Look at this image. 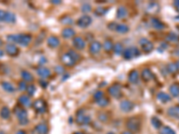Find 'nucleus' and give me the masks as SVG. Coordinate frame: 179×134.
<instances>
[{"instance_id": "50", "label": "nucleus", "mask_w": 179, "mask_h": 134, "mask_svg": "<svg viewBox=\"0 0 179 134\" xmlns=\"http://www.w3.org/2000/svg\"><path fill=\"white\" fill-rule=\"evenodd\" d=\"M40 84H41V85H42V87H43V88H46L47 85V81H45V82H43V80H40Z\"/></svg>"}, {"instance_id": "38", "label": "nucleus", "mask_w": 179, "mask_h": 134, "mask_svg": "<svg viewBox=\"0 0 179 134\" xmlns=\"http://www.w3.org/2000/svg\"><path fill=\"white\" fill-rule=\"evenodd\" d=\"M95 14L96 15H98V16H103V15H105L107 13V8H105V7H97L96 9H95Z\"/></svg>"}, {"instance_id": "45", "label": "nucleus", "mask_w": 179, "mask_h": 134, "mask_svg": "<svg viewBox=\"0 0 179 134\" xmlns=\"http://www.w3.org/2000/svg\"><path fill=\"white\" fill-rule=\"evenodd\" d=\"M82 11L84 12V13L91 12V11H92V7H91L89 4H84V5H82Z\"/></svg>"}, {"instance_id": "29", "label": "nucleus", "mask_w": 179, "mask_h": 134, "mask_svg": "<svg viewBox=\"0 0 179 134\" xmlns=\"http://www.w3.org/2000/svg\"><path fill=\"white\" fill-rule=\"evenodd\" d=\"M169 91L173 97H179V83H173L169 88Z\"/></svg>"}, {"instance_id": "22", "label": "nucleus", "mask_w": 179, "mask_h": 134, "mask_svg": "<svg viewBox=\"0 0 179 134\" xmlns=\"http://www.w3.org/2000/svg\"><path fill=\"white\" fill-rule=\"evenodd\" d=\"M128 80L133 84L138 83V81H139V73L136 70H133L128 75Z\"/></svg>"}, {"instance_id": "41", "label": "nucleus", "mask_w": 179, "mask_h": 134, "mask_svg": "<svg viewBox=\"0 0 179 134\" xmlns=\"http://www.w3.org/2000/svg\"><path fill=\"white\" fill-rule=\"evenodd\" d=\"M60 21H61V22H62L63 24L72 25L73 23V20L71 18V17H69V16H64Z\"/></svg>"}, {"instance_id": "1", "label": "nucleus", "mask_w": 179, "mask_h": 134, "mask_svg": "<svg viewBox=\"0 0 179 134\" xmlns=\"http://www.w3.org/2000/svg\"><path fill=\"white\" fill-rule=\"evenodd\" d=\"M7 40L12 44L14 42L22 47H27L32 41V36L29 34H12L7 36Z\"/></svg>"}, {"instance_id": "52", "label": "nucleus", "mask_w": 179, "mask_h": 134, "mask_svg": "<svg viewBox=\"0 0 179 134\" xmlns=\"http://www.w3.org/2000/svg\"><path fill=\"white\" fill-rule=\"evenodd\" d=\"M121 134H133V133H132V132H129V131H126V132H123Z\"/></svg>"}, {"instance_id": "16", "label": "nucleus", "mask_w": 179, "mask_h": 134, "mask_svg": "<svg viewBox=\"0 0 179 134\" xmlns=\"http://www.w3.org/2000/svg\"><path fill=\"white\" fill-rule=\"evenodd\" d=\"M151 23H152V25L154 29L159 30V31L164 30V28H165V24L159 19L156 18V17H153V18L151 19Z\"/></svg>"}, {"instance_id": "8", "label": "nucleus", "mask_w": 179, "mask_h": 134, "mask_svg": "<svg viewBox=\"0 0 179 134\" xmlns=\"http://www.w3.org/2000/svg\"><path fill=\"white\" fill-rule=\"evenodd\" d=\"M91 121H92L91 116L88 114H83L82 111L79 112L76 115V122L80 125H88L91 122Z\"/></svg>"}, {"instance_id": "21", "label": "nucleus", "mask_w": 179, "mask_h": 134, "mask_svg": "<svg viewBox=\"0 0 179 134\" xmlns=\"http://www.w3.org/2000/svg\"><path fill=\"white\" fill-rule=\"evenodd\" d=\"M35 132L38 134H47L48 132V127L46 123H39L35 127Z\"/></svg>"}, {"instance_id": "14", "label": "nucleus", "mask_w": 179, "mask_h": 134, "mask_svg": "<svg viewBox=\"0 0 179 134\" xmlns=\"http://www.w3.org/2000/svg\"><path fill=\"white\" fill-rule=\"evenodd\" d=\"M73 47H75V48H77V49H79V50L83 49L85 47V46H86V43H85L84 40L82 38H81V37H75L73 39Z\"/></svg>"}, {"instance_id": "54", "label": "nucleus", "mask_w": 179, "mask_h": 134, "mask_svg": "<svg viewBox=\"0 0 179 134\" xmlns=\"http://www.w3.org/2000/svg\"><path fill=\"white\" fill-rule=\"evenodd\" d=\"M74 134H85L84 132H75Z\"/></svg>"}, {"instance_id": "9", "label": "nucleus", "mask_w": 179, "mask_h": 134, "mask_svg": "<svg viewBox=\"0 0 179 134\" xmlns=\"http://www.w3.org/2000/svg\"><path fill=\"white\" fill-rule=\"evenodd\" d=\"M92 22V19L89 15H82L77 20V25L81 28H87L89 27Z\"/></svg>"}, {"instance_id": "42", "label": "nucleus", "mask_w": 179, "mask_h": 134, "mask_svg": "<svg viewBox=\"0 0 179 134\" xmlns=\"http://www.w3.org/2000/svg\"><path fill=\"white\" fill-rule=\"evenodd\" d=\"M102 98H104V93H103V91H101V90L96 91V92L94 93V95H93V98L95 99V101L100 100Z\"/></svg>"}, {"instance_id": "55", "label": "nucleus", "mask_w": 179, "mask_h": 134, "mask_svg": "<svg viewBox=\"0 0 179 134\" xmlns=\"http://www.w3.org/2000/svg\"><path fill=\"white\" fill-rule=\"evenodd\" d=\"M2 44H3V42H2V40H0V47L2 46Z\"/></svg>"}, {"instance_id": "20", "label": "nucleus", "mask_w": 179, "mask_h": 134, "mask_svg": "<svg viewBox=\"0 0 179 134\" xmlns=\"http://www.w3.org/2000/svg\"><path fill=\"white\" fill-rule=\"evenodd\" d=\"M37 74L41 78H48L51 75V72L49 69H47L46 67H39L37 69Z\"/></svg>"}, {"instance_id": "30", "label": "nucleus", "mask_w": 179, "mask_h": 134, "mask_svg": "<svg viewBox=\"0 0 179 134\" xmlns=\"http://www.w3.org/2000/svg\"><path fill=\"white\" fill-rule=\"evenodd\" d=\"M16 21V16L15 14L11 12H7L6 13V16H5V21L7 23H14Z\"/></svg>"}, {"instance_id": "39", "label": "nucleus", "mask_w": 179, "mask_h": 134, "mask_svg": "<svg viewBox=\"0 0 179 134\" xmlns=\"http://www.w3.org/2000/svg\"><path fill=\"white\" fill-rule=\"evenodd\" d=\"M96 103H97V105L98 106H100V107H107V105H108V103H109V101H108V99L107 98H102L101 99H100V100L96 101Z\"/></svg>"}, {"instance_id": "5", "label": "nucleus", "mask_w": 179, "mask_h": 134, "mask_svg": "<svg viewBox=\"0 0 179 134\" xmlns=\"http://www.w3.org/2000/svg\"><path fill=\"white\" fill-rule=\"evenodd\" d=\"M108 29L110 31H117L118 33H127L129 31V27L124 24V23H117V22H111L109 23L108 25Z\"/></svg>"}, {"instance_id": "40", "label": "nucleus", "mask_w": 179, "mask_h": 134, "mask_svg": "<svg viewBox=\"0 0 179 134\" xmlns=\"http://www.w3.org/2000/svg\"><path fill=\"white\" fill-rule=\"evenodd\" d=\"M68 54H69V55H70L73 57V59L75 61L76 63H77V62H79L80 59H81V56H80V55L77 53L76 51H73V50H69V51H68Z\"/></svg>"}, {"instance_id": "17", "label": "nucleus", "mask_w": 179, "mask_h": 134, "mask_svg": "<svg viewBox=\"0 0 179 134\" xmlns=\"http://www.w3.org/2000/svg\"><path fill=\"white\" fill-rule=\"evenodd\" d=\"M101 44L99 41H93L90 46V53L92 55H97L100 52Z\"/></svg>"}, {"instance_id": "47", "label": "nucleus", "mask_w": 179, "mask_h": 134, "mask_svg": "<svg viewBox=\"0 0 179 134\" xmlns=\"http://www.w3.org/2000/svg\"><path fill=\"white\" fill-rule=\"evenodd\" d=\"M6 13H7V11H3V10H0V22H4V21H5Z\"/></svg>"}, {"instance_id": "27", "label": "nucleus", "mask_w": 179, "mask_h": 134, "mask_svg": "<svg viewBox=\"0 0 179 134\" xmlns=\"http://www.w3.org/2000/svg\"><path fill=\"white\" fill-rule=\"evenodd\" d=\"M167 70L169 74H176L179 71V66L177 63H170L167 65Z\"/></svg>"}, {"instance_id": "37", "label": "nucleus", "mask_w": 179, "mask_h": 134, "mask_svg": "<svg viewBox=\"0 0 179 134\" xmlns=\"http://www.w3.org/2000/svg\"><path fill=\"white\" fill-rule=\"evenodd\" d=\"M152 124L155 129H160L162 126V122L159 120L158 117H152Z\"/></svg>"}, {"instance_id": "6", "label": "nucleus", "mask_w": 179, "mask_h": 134, "mask_svg": "<svg viewBox=\"0 0 179 134\" xmlns=\"http://www.w3.org/2000/svg\"><path fill=\"white\" fill-rule=\"evenodd\" d=\"M34 110L39 113V114H44L47 111L46 102L43 99H37L33 102L32 104Z\"/></svg>"}, {"instance_id": "12", "label": "nucleus", "mask_w": 179, "mask_h": 134, "mask_svg": "<svg viewBox=\"0 0 179 134\" xmlns=\"http://www.w3.org/2000/svg\"><path fill=\"white\" fill-rule=\"evenodd\" d=\"M61 61H62V63L66 65V66L68 67H72L75 64H76V62L73 60V57L68 54V52L66 54H64L63 55H62V57H61Z\"/></svg>"}, {"instance_id": "10", "label": "nucleus", "mask_w": 179, "mask_h": 134, "mask_svg": "<svg viewBox=\"0 0 179 134\" xmlns=\"http://www.w3.org/2000/svg\"><path fill=\"white\" fill-rule=\"evenodd\" d=\"M108 93L115 98H120L122 97V90H121L120 85L114 84L111 87L108 88Z\"/></svg>"}, {"instance_id": "43", "label": "nucleus", "mask_w": 179, "mask_h": 134, "mask_svg": "<svg viewBox=\"0 0 179 134\" xmlns=\"http://www.w3.org/2000/svg\"><path fill=\"white\" fill-rule=\"evenodd\" d=\"M167 40H168V41H173V42H175V41H177V40H178V36H177L176 33H174V32H170V33L167 35Z\"/></svg>"}, {"instance_id": "49", "label": "nucleus", "mask_w": 179, "mask_h": 134, "mask_svg": "<svg viewBox=\"0 0 179 134\" xmlns=\"http://www.w3.org/2000/svg\"><path fill=\"white\" fill-rule=\"evenodd\" d=\"M51 3L55 4V5H59V4H61V1L60 0H53V1H51Z\"/></svg>"}, {"instance_id": "15", "label": "nucleus", "mask_w": 179, "mask_h": 134, "mask_svg": "<svg viewBox=\"0 0 179 134\" xmlns=\"http://www.w3.org/2000/svg\"><path fill=\"white\" fill-rule=\"evenodd\" d=\"M141 77H142V80L147 82V81H150L151 80H152L153 78H154V75H153L152 72L150 69L145 68V69H143V70L142 71Z\"/></svg>"}, {"instance_id": "7", "label": "nucleus", "mask_w": 179, "mask_h": 134, "mask_svg": "<svg viewBox=\"0 0 179 134\" xmlns=\"http://www.w3.org/2000/svg\"><path fill=\"white\" fill-rule=\"evenodd\" d=\"M140 46L142 47V49L145 52V53H150L152 52L154 48V46H153L152 42L151 40H149L148 39H145V38H142L139 41Z\"/></svg>"}, {"instance_id": "44", "label": "nucleus", "mask_w": 179, "mask_h": 134, "mask_svg": "<svg viewBox=\"0 0 179 134\" xmlns=\"http://www.w3.org/2000/svg\"><path fill=\"white\" fill-rule=\"evenodd\" d=\"M27 93L29 96H33L34 93L36 92V87L34 85H30L27 87Z\"/></svg>"}, {"instance_id": "33", "label": "nucleus", "mask_w": 179, "mask_h": 134, "mask_svg": "<svg viewBox=\"0 0 179 134\" xmlns=\"http://www.w3.org/2000/svg\"><path fill=\"white\" fill-rule=\"evenodd\" d=\"M10 114H11L10 110H9V108L7 107H2V109L0 110V116L3 119H5V120H7V119H8L10 117Z\"/></svg>"}, {"instance_id": "3", "label": "nucleus", "mask_w": 179, "mask_h": 134, "mask_svg": "<svg viewBox=\"0 0 179 134\" xmlns=\"http://www.w3.org/2000/svg\"><path fill=\"white\" fill-rule=\"evenodd\" d=\"M123 55H124V58L126 60H131L133 58L138 57L139 55H141V52H140L139 48H137V47H127V48H126L124 50Z\"/></svg>"}, {"instance_id": "18", "label": "nucleus", "mask_w": 179, "mask_h": 134, "mask_svg": "<svg viewBox=\"0 0 179 134\" xmlns=\"http://www.w3.org/2000/svg\"><path fill=\"white\" fill-rule=\"evenodd\" d=\"M18 101H19V103L22 107H29L32 106V100L29 98V96H27V95H22V96H20L19 98H18Z\"/></svg>"}, {"instance_id": "48", "label": "nucleus", "mask_w": 179, "mask_h": 134, "mask_svg": "<svg viewBox=\"0 0 179 134\" xmlns=\"http://www.w3.org/2000/svg\"><path fill=\"white\" fill-rule=\"evenodd\" d=\"M174 6L176 7L177 10V12L179 13V0H177V1H175V2H174Z\"/></svg>"}, {"instance_id": "31", "label": "nucleus", "mask_w": 179, "mask_h": 134, "mask_svg": "<svg viewBox=\"0 0 179 134\" xmlns=\"http://www.w3.org/2000/svg\"><path fill=\"white\" fill-rule=\"evenodd\" d=\"M1 85H2V88H3L6 91H7V92H13V91L15 90L14 86H13L12 83H10V82L4 81V82L1 83Z\"/></svg>"}, {"instance_id": "46", "label": "nucleus", "mask_w": 179, "mask_h": 134, "mask_svg": "<svg viewBox=\"0 0 179 134\" xmlns=\"http://www.w3.org/2000/svg\"><path fill=\"white\" fill-rule=\"evenodd\" d=\"M27 87H28V86L26 85V82H25V81L22 80V81H20V82H19V89H20V90H25V89H27Z\"/></svg>"}, {"instance_id": "32", "label": "nucleus", "mask_w": 179, "mask_h": 134, "mask_svg": "<svg viewBox=\"0 0 179 134\" xmlns=\"http://www.w3.org/2000/svg\"><path fill=\"white\" fill-rule=\"evenodd\" d=\"M22 78L23 81H25V82H31V81L33 80L32 74L29 73V72H27V71H22Z\"/></svg>"}, {"instance_id": "24", "label": "nucleus", "mask_w": 179, "mask_h": 134, "mask_svg": "<svg viewBox=\"0 0 179 134\" xmlns=\"http://www.w3.org/2000/svg\"><path fill=\"white\" fill-rule=\"evenodd\" d=\"M59 40H58L57 37H55V36H51V37H49V38L47 39V45H48V47H51V48L57 47L59 46Z\"/></svg>"}, {"instance_id": "23", "label": "nucleus", "mask_w": 179, "mask_h": 134, "mask_svg": "<svg viewBox=\"0 0 179 134\" xmlns=\"http://www.w3.org/2000/svg\"><path fill=\"white\" fill-rule=\"evenodd\" d=\"M157 98H158L161 103H164V104L168 103V102L171 101V97H170L168 94H167L166 92H159V93H158Z\"/></svg>"}, {"instance_id": "11", "label": "nucleus", "mask_w": 179, "mask_h": 134, "mask_svg": "<svg viewBox=\"0 0 179 134\" xmlns=\"http://www.w3.org/2000/svg\"><path fill=\"white\" fill-rule=\"evenodd\" d=\"M134 107V105L132 101L130 100H124L120 103V109L124 113H129L131 112Z\"/></svg>"}, {"instance_id": "19", "label": "nucleus", "mask_w": 179, "mask_h": 134, "mask_svg": "<svg viewBox=\"0 0 179 134\" xmlns=\"http://www.w3.org/2000/svg\"><path fill=\"white\" fill-rule=\"evenodd\" d=\"M167 114L175 119H179V106H174L167 109Z\"/></svg>"}, {"instance_id": "36", "label": "nucleus", "mask_w": 179, "mask_h": 134, "mask_svg": "<svg viewBox=\"0 0 179 134\" xmlns=\"http://www.w3.org/2000/svg\"><path fill=\"white\" fill-rule=\"evenodd\" d=\"M159 134H177V133H176V132H175L171 127H169V126H164V127H162L160 129Z\"/></svg>"}, {"instance_id": "28", "label": "nucleus", "mask_w": 179, "mask_h": 134, "mask_svg": "<svg viewBox=\"0 0 179 134\" xmlns=\"http://www.w3.org/2000/svg\"><path fill=\"white\" fill-rule=\"evenodd\" d=\"M147 12L151 13H156L159 10V6L157 3H151L148 5V7H146Z\"/></svg>"}, {"instance_id": "25", "label": "nucleus", "mask_w": 179, "mask_h": 134, "mask_svg": "<svg viewBox=\"0 0 179 134\" xmlns=\"http://www.w3.org/2000/svg\"><path fill=\"white\" fill-rule=\"evenodd\" d=\"M74 35H75V32L71 28H66L62 31V36H63L64 39H71V38H73Z\"/></svg>"}, {"instance_id": "2", "label": "nucleus", "mask_w": 179, "mask_h": 134, "mask_svg": "<svg viewBox=\"0 0 179 134\" xmlns=\"http://www.w3.org/2000/svg\"><path fill=\"white\" fill-rule=\"evenodd\" d=\"M14 114L16 115L17 119L19 121V123L21 125H26L29 122V119H28V115H27V112L25 109L22 108V107H15L13 110Z\"/></svg>"}, {"instance_id": "53", "label": "nucleus", "mask_w": 179, "mask_h": 134, "mask_svg": "<svg viewBox=\"0 0 179 134\" xmlns=\"http://www.w3.org/2000/svg\"><path fill=\"white\" fill-rule=\"evenodd\" d=\"M3 55H4V51L0 49V57H2Z\"/></svg>"}, {"instance_id": "51", "label": "nucleus", "mask_w": 179, "mask_h": 134, "mask_svg": "<svg viewBox=\"0 0 179 134\" xmlns=\"http://www.w3.org/2000/svg\"><path fill=\"white\" fill-rule=\"evenodd\" d=\"M15 134H26V132H25L23 130H20V131H18Z\"/></svg>"}, {"instance_id": "35", "label": "nucleus", "mask_w": 179, "mask_h": 134, "mask_svg": "<svg viewBox=\"0 0 179 134\" xmlns=\"http://www.w3.org/2000/svg\"><path fill=\"white\" fill-rule=\"evenodd\" d=\"M103 47L105 49V51L107 52H110L114 48V45H113V42L110 40H106L104 41V44H103Z\"/></svg>"}, {"instance_id": "13", "label": "nucleus", "mask_w": 179, "mask_h": 134, "mask_svg": "<svg viewBox=\"0 0 179 134\" xmlns=\"http://www.w3.org/2000/svg\"><path fill=\"white\" fill-rule=\"evenodd\" d=\"M6 51L10 56H16L19 54V49L14 44H7L6 46Z\"/></svg>"}, {"instance_id": "26", "label": "nucleus", "mask_w": 179, "mask_h": 134, "mask_svg": "<svg viewBox=\"0 0 179 134\" xmlns=\"http://www.w3.org/2000/svg\"><path fill=\"white\" fill-rule=\"evenodd\" d=\"M128 15L127 9L125 7H119L117 11V17L118 19H124Z\"/></svg>"}, {"instance_id": "4", "label": "nucleus", "mask_w": 179, "mask_h": 134, "mask_svg": "<svg viewBox=\"0 0 179 134\" xmlns=\"http://www.w3.org/2000/svg\"><path fill=\"white\" fill-rule=\"evenodd\" d=\"M126 127L132 133L133 132H138L141 129V122L138 118H131L127 121L126 122Z\"/></svg>"}, {"instance_id": "56", "label": "nucleus", "mask_w": 179, "mask_h": 134, "mask_svg": "<svg viewBox=\"0 0 179 134\" xmlns=\"http://www.w3.org/2000/svg\"><path fill=\"white\" fill-rule=\"evenodd\" d=\"M107 134H115V133H114V132H108V133H107Z\"/></svg>"}, {"instance_id": "34", "label": "nucleus", "mask_w": 179, "mask_h": 134, "mask_svg": "<svg viewBox=\"0 0 179 134\" xmlns=\"http://www.w3.org/2000/svg\"><path fill=\"white\" fill-rule=\"evenodd\" d=\"M113 50H114L115 55H123V53H124V47H123V45H122L121 43H117L116 45H114Z\"/></svg>"}]
</instances>
